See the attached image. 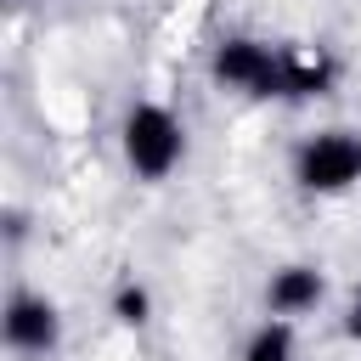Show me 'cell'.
<instances>
[{"label":"cell","mask_w":361,"mask_h":361,"mask_svg":"<svg viewBox=\"0 0 361 361\" xmlns=\"http://www.w3.org/2000/svg\"><path fill=\"white\" fill-rule=\"evenodd\" d=\"M214 68H220V79H231V85H248V90H282V62H271L265 45L237 39V45L220 51Z\"/></svg>","instance_id":"3"},{"label":"cell","mask_w":361,"mask_h":361,"mask_svg":"<svg viewBox=\"0 0 361 361\" xmlns=\"http://www.w3.org/2000/svg\"><path fill=\"white\" fill-rule=\"evenodd\" d=\"M299 175H305V186H322V192L355 180L361 175V141H350V135H316L305 147V158H299Z\"/></svg>","instance_id":"2"},{"label":"cell","mask_w":361,"mask_h":361,"mask_svg":"<svg viewBox=\"0 0 361 361\" xmlns=\"http://www.w3.org/2000/svg\"><path fill=\"white\" fill-rule=\"evenodd\" d=\"M124 152L141 175H164L175 158H180V130L164 107H135L130 124H124Z\"/></svg>","instance_id":"1"},{"label":"cell","mask_w":361,"mask_h":361,"mask_svg":"<svg viewBox=\"0 0 361 361\" xmlns=\"http://www.w3.org/2000/svg\"><path fill=\"white\" fill-rule=\"evenodd\" d=\"M248 361H288V333H282V327H265V333L254 338Z\"/></svg>","instance_id":"6"},{"label":"cell","mask_w":361,"mask_h":361,"mask_svg":"<svg viewBox=\"0 0 361 361\" xmlns=\"http://www.w3.org/2000/svg\"><path fill=\"white\" fill-rule=\"evenodd\" d=\"M118 316H124V322H141V316H147V293H141V288H124V293H118Z\"/></svg>","instance_id":"7"},{"label":"cell","mask_w":361,"mask_h":361,"mask_svg":"<svg viewBox=\"0 0 361 361\" xmlns=\"http://www.w3.org/2000/svg\"><path fill=\"white\" fill-rule=\"evenodd\" d=\"M6 338L23 344V350H45V344L56 338V316H51V305H39V299H17L11 316H6Z\"/></svg>","instance_id":"4"},{"label":"cell","mask_w":361,"mask_h":361,"mask_svg":"<svg viewBox=\"0 0 361 361\" xmlns=\"http://www.w3.org/2000/svg\"><path fill=\"white\" fill-rule=\"evenodd\" d=\"M350 333H355V338H361V305H355V316H350Z\"/></svg>","instance_id":"8"},{"label":"cell","mask_w":361,"mask_h":361,"mask_svg":"<svg viewBox=\"0 0 361 361\" xmlns=\"http://www.w3.org/2000/svg\"><path fill=\"white\" fill-rule=\"evenodd\" d=\"M316 299V271H282L276 282H271V305L276 310H299V305H310Z\"/></svg>","instance_id":"5"}]
</instances>
